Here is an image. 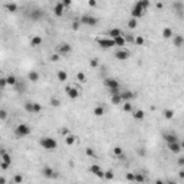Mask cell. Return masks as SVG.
Returning <instances> with one entry per match:
<instances>
[{"label":"cell","mask_w":184,"mask_h":184,"mask_svg":"<svg viewBox=\"0 0 184 184\" xmlns=\"http://www.w3.org/2000/svg\"><path fill=\"white\" fill-rule=\"evenodd\" d=\"M154 184H165V181H164V180H161V178H157Z\"/></svg>","instance_id":"9f6ffc18"},{"label":"cell","mask_w":184,"mask_h":184,"mask_svg":"<svg viewBox=\"0 0 184 184\" xmlns=\"http://www.w3.org/2000/svg\"><path fill=\"white\" fill-rule=\"evenodd\" d=\"M161 35H163V38L164 39H171L173 36H174V32H173V29L171 28H164Z\"/></svg>","instance_id":"484cf974"},{"label":"cell","mask_w":184,"mask_h":184,"mask_svg":"<svg viewBox=\"0 0 184 184\" xmlns=\"http://www.w3.org/2000/svg\"><path fill=\"white\" fill-rule=\"evenodd\" d=\"M42 175L45 178H56L58 177V173L53 170L52 167H49V165H45L42 168Z\"/></svg>","instance_id":"30bf717a"},{"label":"cell","mask_w":184,"mask_h":184,"mask_svg":"<svg viewBox=\"0 0 184 184\" xmlns=\"http://www.w3.org/2000/svg\"><path fill=\"white\" fill-rule=\"evenodd\" d=\"M6 82H7V85L14 86L16 84H17V79H16V76L14 75H9V76H6Z\"/></svg>","instance_id":"836d02e7"},{"label":"cell","mask_w":184,"mask_h":184,"mask_svg":"<svg viewBox=\"0 0 184 184\" xmlns=\"http://www.w3.org/2000/svg\"><path fill=\"white\" fill-rule=\"evenodd\" d=\"M62 5H63V7H69V6L72 5V2H71V0H63V2H62Z\"/></svg>","instance_id":"f5cc1de1"},{"label":"cell","mask_w":184,"mask_h":184,"mask_svg":"<svg viewBox=\"0 0 184 184\" xmlns=\"http://www.w3.org/2000/svg\"><path fill=\"white\" fill-rule=\"evenodd\" d=\"M6 86H7V82H6V78H2L0 76V91L5 89Z\"/></svg>","instance_id":"ee69618b"},{"label":"cell","mask_w":184,"mask_h":184,"mask_svg":"<svg viewBox=\"0 0 184 184\" xmlns=\"http://www.w3.org/2000/svg\"><path fill=\"white\" fill-rule=\"evenodd\" d=\"M79 26H81L79 20H75V22H73V24H72V29H73V30H78V29H79Z\"/></svg>","instance_id":"816d5d0a"},{"label":"cell","mask_w":184,"mask_h":184,"mask_svg":"<svg viewBox=\"0 0 184 184\" xmlns=\"http://www.w3.org/2000/svg\"><path fill=\"white\" fill-rule=\"evenodd\" d=\"M112 40H114V43H115V46H118L119 49L127 45V40H125V38H124V35H122V36H118V38L112 39Z\"/></svg>","instance_id":"44dd1931"},{"label":"cell","mask_w":184,"mask_h":184,"mask_svg":"<svg viewBox=\"0 0 184 184\" xmlns=\"http://www.w3.org/2000/svg\"><path fill=\"white\" fill-rule=\"evenodd\" d=\"M127 26H128V29H131V30H134V29H137L138 28V20L137 19H130L127 22Z\"/></svg>","instance_id":"1f68e13d"},{"label":"cell","mask_w":184,"mask_h":184,"mask_svg":"<svg viewBox=\"0 0 184 184\" xmlns=\"http://www.w3.org/2000/svg\"><path fill=\"white\" fill-rule=\"evenodd\" d=\"M89 171L95 175V177H98V178H104V170L101 168V165L92 164V165L89 167Z\"/></svg>","instance_id":"7c38bea8"},{"label":"cell","mask_w":184,"mask_h":184,"mask_svg":"<svg viewBox=\"0 0 184 184\" xmlns=\"http://www.w3.org/2000/svg\"><path fill=\"white\" fill-rule=\"evenodd\" d=\"M7 115H9V114H7L6 109H0V119H2V121H6V119H7Z\"/></svg>","instance_id":"b9f144b4"},{"label":"cell","mask_w":184,"mask_h":184,"mask_svg":"<svg viewBox=\"0 0 184 184\" xmlns=\"http://www.w3.org/2000/svg\"><path fill=\"white\" fill-rule=\"evenodd\" d=\"M0 161H2V163H6V164H9V165H12L13 158H12V156H10L6 150H0Z\"/></svg>","instance_id":"4fadbf2b"},{"label":"cell","mask_w":184,"mask_h":184,"mask_svg":"<svg viewBox=\"0 0 184 184\" xmlns=\"http://www.w3.org/2000/svg\"><path fill=\"white\" fill-rule=\"evenodd\" d=\"M39 145L42 147L43 150H46V151H55L58 148V141L52 137H40Z\"/></svg>","instance_id":"6da1fadb"},{"label":"cell","mask_w":184,"mask_h":184,"mask_svg":"<svg viewBox=\"0 0 184 184\" xmlns=\"http://www.w3.org/2000/svg\"><path fill=\"white\" fill-rule=\"evenodd\" d=\"M63 12H65V7H63V5H62V2L56 3V5H55V7H53V13H55V16L61 17L62 14H63Z\"/></svg>","instance_id":"ac0fdd59"},{"label":"cell","mask_w":184,"mask_h":184,"mask_svg":"<svg viewBox=\"0 0 184 184\" xmlns=\"http://www.w3.org/2000/svg\"><path fill=\"white\" fill-rule=\"evenodd\" d=\"M114 154H115V156H122V148H121V147H114Z\"/></svg>","instance_id":"7bdbcfd3"},{"label":"cell","mask_w":184,"mask_h":184,"mask_svg":"<svg viewBox=\"0 0 184 184\" xmlns=\"http://www.w3.org/2000/svg\"><path fill=\"white\" fill-rule=\"evenodd\" d=\"M85 152H86V156H88V157H95V151L91 148V147H88V148H86Z\"/></svg>","instance_id":"bcb514c9"},{"label":"cell","mask_w":184,"mask_h":184,"mask_svg":"<svg viewBox=\"0 0 184 184\" xmlns=\"http://www.w3.org/2000/svg\"><path fill=\"white\" fill-rule=\"evenodd\" d=\"M121 94V92H119ZM117 94V95H111V102L114 105H121L122 104V99H121V95Z\"/></svg>","instance_id":"f1b7e54d"},{"label":"cell","mask_w":184,"mask_h":184,"mask_svg":"<svg viewBox=\"0 0 184 184\" xmlns=\"http://www.w3.org/2000/svg\"><path fill=\"white\" fill-rule=\"evenodd\" d=\"M121 99H122V102H131L132 99L135 98V94L132 92V91H124L121 92Z\"/></svg>","instance_id":"9a60e30c"},{"label":"cell","mask_w":184,"mask_h":184,"mask_svg":"<svg viewBox=\"0 0 184 184\" xmlns=\"http://www.w3.org/2000/svg\"><path fill=\"white\" fill-rule=\"evenodd\" d=\"M157 9H163V6H164V5H163V3H157Z\"/></svg>","instance_id":"91938a15"},{"label":"cell","mask_w":184,"mask_h":184,"mask_svg":"<svg viewBox=\"0 0 184 184\" xmlns=\"http://www.w3.org/2000/svg\"><path fill=\"white\" fill-rule=\"evenodd\" d=\"M10 167H12V165H9V164H6V163H2V161H0V168H2V170H9Z\"/></svg>","instance_id":"c3c4849f"},{"label":"cell","mask_w":184,"mask_h":184,"mask_svg":"<svg viewBox=\"0 0 184 184\" xmlns=\"http://www.w3.org/2000/svg\"><path fill=\"white\" fill-rule=\"evenodd\" d=\"M130 56H131V52H130L128 49H124V47H121V49H118V51L115 52V58H117L118 61H127Z\"/></svg>","instance_id":"8fae6325"},{"label":"cell","mask_w":184,"mask_h":184,"mask_svg":"<svg viewBox=\"0 0 184 184\" xmlns=\"http://www.w3.org/2000/svg\"><path fill=\"white\" fill-rule=\"evenodd\" d=\"M39 78H40V75H39V72H36V71H30L28 73V79L30 81V82H38Z\"/></svg>","instance_id":"d4e9b609"},{"label":"cell","mask_w":184,"mask_h":184,"mask_svg":"<svg viewBox=\"0 0 184 184\" xmlns=\"http://www.w3.org/2000/svg\"><path fill=\"white\" fill-rule=\"evenodd\" d=\"M173 117H174V111H173V109H165L164 111V118L165 119H173Z\"/></svg>","instance_id":"f35d334b"},{"label":"cell","mask_w":184,"mask_h":184,"mask_svg":"<svg viewBox=\"0 0 184 184\" xmlns=\"http://www.w3.org/2000/svg\"><path fill=\"white\" fill-rule=\"evenodd\" d=\"M96 43H98L101 47H104V49H109V47L115 46L114 40L112 39H109V38H98L96 39Z\"/></svg>","instance_id":"52a82bcc"},{"label":"cell","mask_w":184,"mask_h":184,"mask_svg":"<svg viewBox=\"0 0 184 184\" xmlns=\"http://www.w3.org/2000/svg\"><path fill=\"white\" fill-rule=\"evenodd\" d=\"M56 78L59 82H66V81H68V73H66V71H63V69H59V71L56 72Z\"/></svg>","instance_id":"603a6c76"},{"label":"cell","mask_w":184,"mask_h":184,"mask_svg":"<svg viewBox=\"0 0 184 184\" xmlns=\"http://www.w3.org/2000/svg\"><path fill=\"white\" fill-rule=\"evenodd\" d=\"M138 5L141 6V9L145 12V10L150 7V5H151V3H150V0H141V2H138Z\"/></svg>","instance_id":"74e56055"},{"label":"cell","mask_w":184,"mask_h":184,"mask_svg":"<svg viewBox=\"0 0 184 184\" xmlns=\"http://www.w3.org/2000/svg\"><path fill=\"white\" fill-rule=\"evenodd\" d=\"M5 9L10 13H14V12H17V5L16 3H6L5 5Z\"/></svg>","instance_id":"f546056e"},{"label":"cell","mask_w":184,"mask_h":184,"mask_svg":"<svg viewBox=\"0 0 184 184\" xmlns=\"http://www.w3.org/2000/svg\"><path fill=\"white\" fill-rule=\"evenodd\" d=\"M125 178H127V181H134V173H127Z\"/></svg>","instance_id":"7dc6e473"},{"label":"cell","mask_w":184,"mask_h":184,"mask_svg":"<svg viewBox=\"0 0 184 184\" xmlns=\"http://www.w3.org/2000/svg\"><path fill=\"white\" fill-rule=\"evenodd\" d=\"M43 43V39L40 38V36H33L32 39H30V46L32 47H38V46H40Z\"/></svg>","instance_id":"cb8c5ba5"},{"label":"cell","mask_w":184,"mask_h":184,"mask_svg":"<svg viewBox=\"0 0 184 184\" xmlns=\"http://www.w3.org/2000/svg\"><path fill=\"white\" fill-rule=\"evenodd\" d=\"M122 35H124V32L119 28H112L108 30V36H107V38L115 39V38H118V36H122Z\"/></svg>","instance_id":"e0dca14e"},{"label":"cell","mask_w":184,"mask_h":184,"mask_svg":"<svg viewBox=\"0 0 184 184\" xmlns=\"http://www.w3.org/2000/svg\"><path fill=\"white\" fill-rule=\"evenodd\" d=\"M178 165H181V167L184 165V158H183V157H180V158H178Z\"/></svg>","instance_id":"6f0895ef"},{"label":"cell","mask_w":184,"mask_h":184,"mask_svg":"<svg viewBox=\"0 0 184 184\" xmlns=\"http://www.w3.org/2000/svg\"><path fill=\"white\" fill-rule=\"evenodd\" d=\"M122 111L124 112H132L134 109H132V104L131 102H122Z\"/></svg>","instance_id":"e575fe53"},{"label":"cell","mask_w":184,"mask_h":184,"mask_svg":"<svg viewBox=\"0 0 184 184\" xmlns=\"http://www.w3.org/2000/svg\"><path fill=\"white\" fill-rule=\"evenodd\" d=\"M144 13H145V12L141 9V6L138 5V3H135V5L132 6V9H131V17H132V19H137L138 20L140 17L144 16Z\"/></svg>","instance_id":"ba28073f"},{"label":"cell","mask_w":184,"mask_h":184,"mask_svg":"<svg viewBox=\"0 0 184 184\" xmlns=\"http://www.w3.org/2000/svg\"><path fill=\"white\" fill-rule=\"evenodd\" d=\"M88 5H89L91 7H95V6L98 5V3H96V2H95V0H89V2H88Z\"/></svg>","instance_id":"db71d44e"},{"label":"cell","mask_w":184,"mask_h":184,"mask_svg":"<svg viewBox=\"0 0 184 184\" xmlns=\"http://www.w3.org/2000/svg\"><path fill=\"white\" fill-rule=\"evenodd\" d=\"M24 109L30 114H39L42 111V105L39 104V102H32V101H28L26 104H24Z\"/></svg>","instance_id":"277c9868"},{"label":"cell","mask_w":184,"mask_h":184,"mask_svg":"<svg viewBox=\"0 0 184 184\" xmlns=\"http://www.w3.org/2000/svg\"><path fill=\"white\" fill-rule=\"evenodd\" d=\"M173 43H174L175 47H181L184 45V38L181 35H174L173 36Z\"/></svg>","instance_id":"d6986e66"},{"label":"cell","mask_w":184,"mask_h":184,"mask_svg":"<svg viewBox=\"0 0 184 184\" xmlns=\"http://www.w3.org/2000/svg\"><path fill=\"white\" fill-rule=\"evenodd\" d=\"M104 85L107 86L109 91L119 89V82L115 79V78H105V79H104Z\"/></svg>","instance_id":"5b68a950"},{"label":"cell","mask_w":184,"mask_h":184,"mask_svg":"<svg viewBox=\"0 0 184 184\" xmlns=\"http://www.w3.org/2000/svg\"><path fill=\"white\" fill-rule=\"evenodd\" d=\"M132 117H134V119H137V121H141V119H144V117H145V112H144L142 109H135V111H132Z\"/></svg>","instance_id":"7402d4cb"},{"label":"cell","mask_w":184,"mask_h":184,"mask_svg":"<svg viewBox=\"0 0 184 184\" xmlns=\"http://www.w3.org/2000/svg\"><path fill=\"white\" fill-rule=\"evenodd\" d=\"M32 132V128L29 127L28 124H19L17 127L14 128V135L17 138H26L30 135Z\"/></svg>","instance_id":"7a4b0ae2"},{"label":"cell","mask_w":184,"mask_h":184,"mask_svg":"<svg viewBox=\"0 0 184 184\" xmlns=\"http://www.w3.org/2000/svg\"><path fill=\"white\" fill-rule=\"evenodd\" d=\"M89 65L92 66V68H96V66H98V59H95V58H94V59H91Z\"/></svg>","instance_id":"681fc988"},{"label":"cell","mask_w":184,"mask_h":184,"mask_svg":"<svg viewBox=\"0 0 184 184\" xmlns=\"http://www.w3.org/2000/svg\"><path fill=\"white\" fill-rule=\"evenodd\" d=\"M72 52V46L69 45V43H61V45H58L56 47V53L58 55H69V53Z\"/></svg>","instance_id":"8992f818"},{"label":"cell","mask_w":184,"mask_h":184,"mask_svg":"<svg viewBox=\"0 0 184 184\" xmlns=\"http://www.w3.org/2000/svg\"><path fill=\"white\" fill-rule=\"evenodd\" d=\"M23 180H24V177L22 174H14L13 175V183L14 184H22L23 183Z\"/></svg>","instance_id":"d590c367"},{"label":"cell","mask_w":184,"mask_h":184,"mask_svg":"<svg viewBox=\"0 0 184 184\" xmlns=\"http://www.w3.org/2000/svg\"><path fill=\"white\" fill-rule=\"evenodd\" d=\"M165 184H177L175 181H173V180H168V181H165Z\"/></svg>","instance_id":"94428289"},{"label":"cell","mask_w":184,"mask_h":184,"mask_svg":"<svg viewBox=\"0 0 184 184\" xmlns=\"http://www.w3.org/2000/svg\"><path fill=\"white\" fill-rule=\"evenodd\" d=\"M134 43H135V45H138V46H142V45L145 43V39L138 35V36H135V38H134Z\"/></svg>","instance_id":"8d00e7d4"},{"label":"cell","mask_w":184,"mask_h":184,"mask_svg":"<svg viewBox=\"0 0 184 184\" xmlns=\"http://www.w3.org/2000/svg\"><path fill=\"white\" fill-rule=\"evenodd\" d=\"M105 114V108L102 107V105H96L94 108V115L95 117H102Z\"/></svg>","instance_id":"83f0119b"},{"label":"cell","mask_w":184,"mask_h":184,"mask_svg":"<svg viewBox=\"0 0 184 184\" xmlns=\"http://www.w3.org/2000/svg\"><path fill=\"white\" fill-rule=\"evenodd\" d=\"M76 141V137L73 135V134H69V135H66L65 137V142H66V145H73Z\"/></svg>","instance_id":"4dcf8cb0"},{"label":"cell","mask_w":184,"mask_h":184,"mask_svg":"<svg viewBox=\"0 0 184 184\" xmlns=\"http://www.w3.org/2000/svg\"><path fill=\"white\" fill-rule=\"evenodd\" d=\"M115 178V173H114L112 170H107V171H104V180H114Z\"/></svg>","instance_id":"d6a6232c"},{"label":"cell","mask_w":184,"mask_h":184,"mask_svg":"<svg viewBox=\"0 0 184 184\" xmlns=\"http://www.w3.org/2000/svg\"><path fill=\"white\" fill-rule=\"evenodd\" d=\"M98 22H99L98 17L94 16V14H89V13L82 14V16H81V19H79V23L84 24V26H96Z\"/></svg>","instance_id":"3957f363"},{"label":"cell","mask_w":184,"mask_h":184,"mask_svg":"<svg viewBox=\"0 0 184 184\" xmlns=\"http://www.w3.org/2000/svg\"><path fill=\"white\" fill-rule=\"evenodd\" d=\"M134 181L138 184H144L145 183V175L142 173H134Z\"/></svg>","instance_id":"4316f807"},{"label":"cell","mask_w":184,"mask_h":184,"mask_svg":"<svg viewBox=\"0 0 184 184\" xmlns=\"http://www.w3.org/2000/svg\"><path fill=\"white\" fill-rule=\"evenodd\" d=\"M164 140L167 141V144H170V142L178 141V137H177L175 134H173V132H167V134H164Z\"/></svg>","instance_id":"ffe728a7"},{"label":"cell","mask_w":184,"mask_h":184,"mask_svg":"<svg viewBox=\"0 0 184 184\" xmlns=\"http://www.w3.org/2000/svg\"><path fill=\"white\" fill-rule=\"evenodd\" d=\"M178 175H180V178H184V170H180L178 171Z\"/></svg>","instance_id":"680465c9"},{"label":"cell","mask_w":184,"mask_h":184,"mask_svg":"<svg viewBox=\"0 0 184 184\" xmlns=\"http://www.w3.org/2000/svg\"><path fill=\"white\" fill-rule=\"evenodd\" d=\"M76 79L79 81V82H86V75L84 72H78L76 73Z\"/></svg>","instance_id":"60d3db41"},{"label":"cell","mask_w":184,"mask_h":184,"mask_svg":"<svg viewBox=\"0 0 184 184\" xmlns=\"http://www.w3.org/2000/svg\"><path fill=\"white\" fill-rule=\"evenodd\" d=\"M66 91V95L69 96V99H78L81 96V91L75 86H66L65 88Z\"/></svg>","instance_id":"9c48e42d"},{"label":"cell","mask_w":184,"mask_h":184,"mask_svg":"<svg viewBox=\"0 0 184 184\" xmlns=\"http://www.w3.org/2000/svg\"><path fill=\"white\" fill-rule=\"evenodd\" d=\"M29 17L32 20H35V22H38V20H40L43 17V12L40 9H33L30 13H29Z\"/></svg>","instance_id":"2e32d148"},{"label":"cell","mask_w":184,"mask_h":184,"mask_svg":"<svg viewBox=\"0 0 184 184\" xmlns=\"http://www.w3.org/2000/svg\"><path fill=\"white\" fill-rule=\"evenodd\" d=\"M7 183V180H6V177H3V175H0V184H6Z\"/></svg>","instance_id":"11a10c76"},{"label":"cell","mask_w":184,"mask_h":184,"mask_svg":"<svg viewBox=\"0 0 184 184\" xmlns=\"http://www.w3.org/2000/svg\"><path fill=\"white\" fill-rule=\"evenodd\" d=\"M75 184H76V183H75Z\"/></svg>","instance_id":"6125c7cd"},{"label":"cell","mask_w":184,"mask_h":184,"mask_svg":"<svg viewBox=\"0 0 184 184\" xmlns=\"http://www.w3.org/2000/svg\"><path fill=\"white\" fill-rule=\"evenodd\" d=\"M51 105H52V107H55V108H56V107H61V99L56 98V96L51 98Z\"/></svg>","instance_id":"ab89813d"},{"label":"cell","mask_w":184,"mask_h":184,"mask_svg":"<svg viewBox=\"0 0 184 184\" xmlns=\"http://www.w3.org/2000/svg\"><path fill=\"white\" fill-rule=\"evenodd\" d=\"M61 134L63 135V137H66V135H69V134H71V131H69L68 128H62V130H61Z\"/></svg>","instance_id":"f907efd6"},{"label":"cell","mask_w":184,"mask_h":184,"mask_svg":"<svg viewBox=\"0 0 184 184\" xmlns=\"http://www.w3.org/2000/svg\"><path fill=\"white\" fill-rule=\"evenodd\" d=\"M59 59H61V55H58L56 52H55V53H52V55H51V61H52V62H58V61H59Z\"/></svg>","instance_id":"f6af8a7d"},{"label":"cell","mask_w":184,"mask_h":184,"mask_svg":"<svg viewBox=\"0 0 184 184\" xmlns=\"http://www.w3.org/2000/svg\"><path fill=\"white\" fill-rule=\"evenodd\" d=\"M167 147H168V150H170L173 154H180V152H181V150H183V147H181L180 141L170 142V144H167Z\"/></svg>","instance_id":"5bb4252c"}]
</instances>
